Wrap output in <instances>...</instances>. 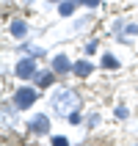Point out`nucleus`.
Wrapping results in <instances>:
<instances>
[{
	"instance_id": "obj_1",
	"label": "nucleus",
	"mask_w": 138,
	"mask_h": 146,
	"mask_svg": "<svg viewBox=\"0 0 138 146\" xmlns=\"http://www.w3.org/2000/svg\"><path fill=\"white\" fill-rule=\"evenodd\" d=\"M53 105H55V110L61 116H69V113H75L77 108H80V94L77 91H69V88H64V91H58L55 97H53Z\"/></svg>"
},
{
	"instance_id": "obj_2",
	"label": "nucleus",
	"mask_w": 138,
	"mask_h": 146,
	"mask_svg": "<svg viewBox=\"0 0 138 146\" xmlns=\"http://www.w3.org/2000/svg\"><path fill=\"white\" fill-rule=\"evenodd\" d=\"M14 102H17V108H19V110L31 108L33 102H36V91H33V88H19V91L14 94Z\"/></svg>"
},
{
	"instance_id": "obj_3",
	"label": "nucleus",
	"mask_w": 138,
	"mask_h": 146,
	"mask_svg": "<svg viewBox=\"0 0 138 146\" xmlns=\"http://www.w3.org/2000/svg\"><path fill=\"white\" fill-rule=\"evenodd\" d=\"M17 77H36V61L22 58V61L17 64Z\"/></svg>"
},
{
	"instance_id": "obj_4",
	"label": "nucleus",
	"mask_w": 138,
	"mask_h": 146,
	"mask_svg": "<svg viewBox=\"0 0 138 146\" xmlns=\"http://www.w3.org/2000/svg\"><path fill=\"white\" fill-rule=\"evenodd\" d=\"M31 130L33 132H50V119L47 116H36L31 121Z\"/></svg>"
},
{
	"instance_id": "obj_5",
	"label": "nucleus",
	"mask_w": 138,
	"mask_h": 146,
	"mask_svg": "<svg viewBox=\"0 0 138 146\" xmlns=\"http://www.w3.org/2000/svg\"><path fill=\"white\" fill-rule=\"evenodd\" d=\"M53 69H55V72H69V69H75V66L69 64L66 55H55V58H53Z\"/></svg>"
},
{
	"instance_id": "obj_6",
	"label": "nucleus",
	"mask_w": 138,
	"mask_h": 146,
	"mask_svg": "<svg viewBox=\"0 0 138 146\" xmlns=\"http://www.w3.org/2000/svg\"><path fill=\"white\" fill-rule=\"evenodd\" d=\"M11 33H14L17 39H22L25 33H28V25H25L22 19H14V22H11Z\"/></svg>"
},
{
	"instance_id": "obj_7",
	"label": "nucleus",
	"mask_w": 138,
	"mask_h": 146,
	"mask_svg": "<svg viewBox=\"0 0 138 146\" xmlns=\"http://www.w3.org/2000/svg\"><path fill=\"white\" fill-rule=\"evenodd\" d=\"M33 83L44 88V86H50V83H53V74H50V72H36V77H33Z\"/></svg>"
},
{
	"instance_id": "obj_8",
	"label": "nucleus",
	"mask_w": 138,
	"mask_h": 146,
	"mask_svg": "<svg viewBox=\"0 0 138 146\" xmlns=\"http://www.w3.org/2000/svg\"><path fill=\"white\" fill-rule=\"evenodd\" d=\"M75 72L80 74V77H89L91 74V64L89 61H77V64H75Z\"/></svg>"
},
{
	"instance_id": "obj_9",
	"label": "nucleus",
	"mask_w": 138,
	"mask_h": 146,
	"mask_svg": "<svg viewBox=\"0 0 138 146\" xmlns=\"http://www.w3.org/2000/svg\"><path fill=\"white\" fill-rule=\"evenodd\" d=\"M102 66H105V69H116V66H119V61H116L113 55H105V58H102Z\"/></svg>"
},
{
	"instance_id": "obj_10",
	"label": "nucleus",
	"mask_w": 138,
	"mask_h": 146,
	"mask_svg": "<svg viewBox=\"0 0 138 146\" xmlns=\"http://www.w3.org/2000/svg\"><path fill=\"white\" fill-rule=\"evenodd\" d=\"M75 11V3H61V17H69Z\"/></svg>"
},
{
	"instance_id": "obj_11",
	"label": "nucleus",
	"mask_w": 138,
	"mask_h": 146,
	"mask_svg": "<svg viewBox=\"0 0 138 146\" xmlns=\"http://www.w3.org/2000/svg\"><path fill=\"white\" fill-rule=\"evenodd\" d=\"M53 146H69V141L61 138V135H55V138H53Z\"/></svg>"
},
{
	"instance_id": "obj_12",
	"label": "nucleus",
	"mask_w": 138,
	"mask_h": 146,
	"mask_svg": "<svg viewBox=\"0 0 138 146\" xmlns=\"http://www.w3.org/2000/svg\"><path fill=\"white\" fill-rule=\"evenodd\" d=\"M77 3H86V6H99L102 0H77Z\"/></svg>"
}]
</instances>
